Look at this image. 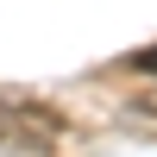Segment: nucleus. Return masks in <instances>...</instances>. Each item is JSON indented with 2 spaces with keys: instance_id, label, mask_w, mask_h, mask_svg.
I'll use <instances>...</instances> for the list:
<instances>
[{
  "instance_id": "7ed1b4c3",
  "label": "nucleus",
  "mask_w": 157,
  "mask_h": 157,
  "mask_svg": "<svg viewBox=\"0 0 157 157\" xmlns=\"http://www.w3.org/2000/svg\"><path fill=\"white\" fill-rule=\"evenodd\" d=\"M138 113H151V120H157V94H145V101H138Z\"/></svg>"
},
{
  "instance_id": "f257e3e1",
  "label": "nucleus",
  "mask_w": 157,
  "mask_h": 157,
  "mask_svg": "<svg viewBox=\"0 0 157 157\" xmlns=\"http://www.w3.org/2000/svg\"><path fill=\"white\" fill-rule=\"evenodd\" d=\"M0 145H6V151H25V145H32V138H19V132H13V120H6V113H0Z\"/></svg>"
},
{
  "instance_id": "f03ea898",
  "label": "nucleus",
  "mask_w": 157,
  "mask_h": 157,
  "mask_svg": "<svg viewBox=\"0 0 157 157\" xmlns=\"http://www.w3.org/2000/svg\"><path fill=\"white\" fill-rule=\"evenodd\" d=\"M126 63H132V69H151V75H157V50H138V57H126Z\"/></svg>"
}]
</instances>
